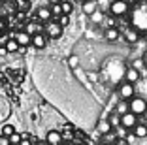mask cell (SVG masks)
<instances>
[{
  "label": "cell",
  "instance_id": "obj_3",
  "mask_svg": "<svg viewBox=\"0 0 147 145\" xmlns=\"http://www.w3.org/2000/svg\"><path fill=\"white\" fill-rule=\"evenodd\" d=\"M130 9V4H126V2H123V0H113L111 4H109V13H111L113 17H123V15H126Z\"/></svg>",
  "mask_w": 147,
  "mask_h": 145
},
{
  "label": "cell",
  "instance_id": "obj_20",
  "mask_svg": "<svg viewBox=\"0 0 147 145\" xmlns=\"http://www.w3.org/2000/svg\"><path fill=\"white\" fill-rule=\"evenodd\" d=\"M109 123H111V126L113 128H117V126H121V117H119V115H117V113H115V111H113V113H111V115H109Z\"/></svg>",
  "mask_w": 147,
  "mask_h": 145
},
{
  "label": "cell",
  "instance_id": "obj_11",
  "mask_svg": "<svg viewBox=\"0 0 147 145\" xmlns=\"http://www.w3.org/2000/svg\"><path fill=\"white\" fill-rule=\"evenodd\" d=\"M45 141L49 145H61L62 143V134L59 130H49L47 136H45Z\"/></svg>",
  "mask_w": 147,
  "mask_h": 145
},
{
  "label": "cell",
  "instance_id": "obj_29",
  "mask_svg": "<svg viewBox=\"0 0 147 145\" xmlns=\"http://www.w3.org/2000/svg\"><path fill=\"white\" fill-rule=\"evenodd\" d=\"M68 62H70V66H72V68H76V66H78V62H79V59H78V57H70Z\"/></svg>",
  "mask_w": 147,
  "mask_h": 145
},
{
  "label": "cell",
  "instance_id": "obj_21",
  "mask_svg": "<svg viewBox=\"0 0 147 145\" xmlns=\"http://www.w3.org/2000/svg\"><path fill=\"white\" fill-rule=\"evenodd\" d=\"M61 8H62V13H64V15H70V13L74 11V6L70 4V2H66V0L61 2Z\"/></svg>",
  "mask_w": 147,
  "mask_h": 145
},
{
  "label": "cell",
  "instance_id": "obj_32",
  "mask_svg": "<svg viewBox=\"0 0 147 145\" xmlns=\"http://www.w3.org/2000/svg\"><path fill=\"white\" fill-rule=\"evenodd\" d=\"M19 145H34V141H32V140H28V138H23Z\"/></svg>",
  "mask_w": 147,
  "mask_h": 145
},
{
  "label": "cell",
  "instance_id": "obj_17",
  "mask_svg": "<svg viewBox=\"0 0 147 145\" xmlns=\"http://www.w3.org/2000/svg\"><path fill=\"white\" fill-rule=\"evenodd\" d=\"M132 132H134L136 138H147V124H136L134 128H132Z\"/></svg>",
  "mask_w": 147,
  "mask_h": 145
},
{
  "label": "cell",
  "instance_id": "obj_6",
  "mask_svg": "<svg viewBox=\"0 0 147 145\" xmlns=\"http://www.w3.org/2000/svg\"><path fill=\"white\" fill-rule=\"evenodd\" d=\"M138 124V115H134V113H126V115L121 117V126L126 128V130H132V128Z\"/></svg>",
  "mask_w": 147,
  "mask_h": 145
},
{
  "label": "cell",
  "instance_id": "obj_1",
  "mask_svg": "<svg viewBox=\"0 0 147 145\" xmlns=\"http://www.w3.org/2000/svg\"><path fill=\"white\" fill-rule=\"evenodd\" d=\"M128 109L130 113H134V115H143L147 111V100L142 98V96H134V98L128 100Z\"/></svg>",
  "mask_w": 147,
  "mask_h": 145
},
{
  "label": "cell",
  "instance_id": "obj_28",
  "mask_svg": "<svg viewBox=\"0 0 147 145\" xmlns=\"http://www.w3.org/2000/svg\"><path fill=\"white\" fill-rule=\"evenodd\" d=\"M126 128H123V126H117V138H123V140H126Z\"/></svg>",
  "mask_w": 147,
  "mask_h": 145
},
{
  "label": "cell",
  "instance_id": "obj_23",
  "mask_svg": "<svg viewBox=\"0 0 147 145\" xmlns=\"http://www.w3.org/2000/svg\"><path fill=\"white\" fill-rule=\"evenodd\" d=\"M57 21H59V25H61L62 28H66V26L70 25V15H64V13H62V15L57 19Z\"/></svg>",
  "mask_w": 147,
  "mask_h": 145
},
{
  "label": "cell",
  "instance_id": "obj_35",
  "mask_svg": "<svg viewBox=\"0 0 147 145\" xmlns=\"http://www.w3.org/2000/svg\"><path fill=\"white\" fill-rule=\"evenodd\" d=\"M4 55H8V49L2 45V47H0V57H4Z\"/></svg>",
  "mask_w": 147,
  "mask_h": 145
},
{
  "label": "cell",
  "instance_id": "obj_15",
  "mask_svg": "<svg viewBox=\"0 0 147 145\" xmlns=\"http://www.w3.org/2000/svg\"><path fill=\"white\" fill-rule=\"evenodd\" d=\"M96 128H98V132H100V134H109V132L113 130L111 123H109L108 119H100L98 124H96Z\"/></svg>",
  "mask_w": 147,
  "mask_h": 145
},
{
  "label": "cell",
  "instance_id": "obj_40",
  "mask_svg": "<svg viewBox=\"0 0 147 145\" xmlns=\"http://www.w3.org/2000/svg\"><path fill=\"white\" fill-rule=\"evenodd\" d=\"M98 145H111V143H108V141H102V143H98Z\"/></svg>",
  "mask_w": 147,
  "mask_h": 145
},
{
  "label": "cell",
  "instance_id": "obj_13",
  "mask_svg": "<svg viewBox=\"0 0 147 145\" xmlns=\"http://www.w3.org/2000/svg\"><path fill=\"white\" fill-rule=\"evenodd\" d=\"M119 36H121V32H119V28L117 26H108L104 32V38L108 40V42H117L119 40Z\"/></svg>",
  "mask_w": 147,
  "mask_h": 145
},
{
  "label": "cell",
  "instance_id": "obj_36",
  "mask_svg": "<svg viewBox=\"0 0 147 145\" xmlns=\"http://www.w3.org/2000/svg\"><path fill=\"white\" fill-rule=\"evenodd\" d=\"M34 145H49V143H47V141H45V140H43V141H36Z\"/></svg>",
  "mask_w": 147,
  "mask_h": 145
},
{
  "label": "cell",
  "instance_id": "obj_16",
  "mask_svg": "<svg viewBox=\"0 0 147 145\" xmlns=\"http://www.w3.org/2000/svg\"><path fill=\"white\" fill-rule=\"evenodd\" d=\"M117 113V115L119 117H123V115H126V113H128V102H126V100H119V102H117V106H115V109H113Z\"/></svg>",
  "mask_w": 147,
  "mask_h": 145
},
{
  "label": "cell",
  "instance_id": "obj_4",
  "mask_svg": "<svg viewBox=\"0 0 147 145\" xmlns=\"http://www.w3.org/2000/svg\"><path fill=\"white\" fill-rule=\"evenodd\" d=\"M117 94H119V100H126V102H128L130 98H134V94H136L134 83L123 81L121 85H119V90H117Z\"/></svg>",
  "mask_w": 147,
  "mask_h": 145
},
{
  "label": "cell",
  "instance_id": "obj_42",
  "mask_svg": "<svg viewBox=\"0 0 147 145\" xmlns=\"http://www.w3.org/2000/svg\"><path fill=\"white\" fill-rule=\"evenodd\" d=\"M78 2H81V4H85V2H87V0H78Z\"/></svg>",
  "mask_w": 147,
  "mask_h": 145
},
{
  "label": "cell",
  "instance_id": "obj_44",
  "mask_svg": "<svg viewBox=\"0 0 147 145\" xmlns=\"http://www.w3.org/2000/svg\"><path fill=\"white\" fill-rule=\"evenodd\" d=\"M9 145H13V143H9Z\"/></svg>",
  "mask_w": 147,
  "mask_h": 145
},
{
  "label": "cell",
  "instance_id": "obj_30",
  "mask_svg": "<svg viewBox=\"0 0 147 145\" xmlns=\"http://www.w3.org/2000/svg\"><path fill=\"white\" fill-rule=\"evenodd\" d=\"M0 145H9V138H8V136H2V134H0Z\"/></svg>",
  "mask_w": 147,
  "mask_h": 145
},
{
  "label": "cell",
  "instance_id": "obj_18",
  "mask_svg": "<svg viewBox=\"0 0 147 145\" xmlns=\"http://www.w3.org/2000/svg\"><path fill=\"white\" fill-rule=\"evenodd\" d=\"M4 47H6V49H8V53L19 51V43H17V40H15V38H9V40H6Z\"/></svg>",
  "mask_w": 147,
  "mask_h": 145
},
{
  "label": "cell",
  "instance_id": "obj_27",
  "mask_svg": "<svg viewBox=\"0 0 147 145\" xmlns=\"http://www.w3.org/2000/svg\"><path fill=\"white\" fill-rule=\"evenodd\" d=\"M143 66H145V62H143V59H136L134 62H132V68H136V70H142Z\"/></svg>",
  "mask_w": 147,
  "mask_h": 145
},
{
  "label": "cell",
  "instance_id": "obj_19",
  "mask_svg": "<svg viewBox=\"0 0 147 145\" xmlns=\"http://www.w3.org/2000/svg\"><path fill=\"white\" fill-rule=\"evenodd\" d=\"M89 17H91V21L94 23V25H100V23H104V21H106V15L100 11V9H96V11L92 13V15H89Z\"/></svg>",
  "mask_w": 147,
  "mask_h": 145
},
{
  "label": "cell",
  "instance_id": "obj_14",
  "mask_svg": "<svg viewBox=\"0 0 147 145\" xmlns=\"http://www.w3.org/2000/svg\"><path fill=\"white\" fill-rule=\"evenodd\" d=\"M81 8H83V13H85V15H92V13L98 9V2H96V0H87L85 4H81Z\"/></svg>",
  "mask_w": 147,
  "mask_h": 145
},
{
  "label": "cell",
  "instance_id": "obj_41",
  "mask_svg": "<svg viewBox=\"0 0 147 145\" xmlns=\"http://www.w3.org/2000/svg\"><path fill=\"white\" fill-rule=\"evenodd\" d=\"M51 4H59V0H51Z\"/></svg>",
  "mask_w": 147,
  "mask_h": 145
},
{
  "label": "cell",
  "instance_id": "obj_33",
  "mask_svg": "<svg viewBox=\"0 0 147 145\" xmlns=\"http://www.w3.org/2000/svg\"><path fill=\"white\" fill-rule=\"evenodd\" d=\"M4 30H6V23H4V19H0V36L4 34Z\"/></svg>",
  "mask_w": 147,
  "mask_h": 145
},
{
  "label": "cell",
  "instance_id": "obj_8",
  "mask_svg": "<svg viewBox=\"0 0 147 145\" xmlns=\"http://www.w3.org/2000/svg\"><path fill=\"white\" fill-rule=\"evenodd\" d=\"M123 38H125L128 43H136L140 40V30L134 28V26H128V28L123 32Z\"/></svg>",
  "mask_w": 147,
  "mask_h": 145
},
{
  "label": "cell",
  "instance_id": "obj_38",
  "mask_svg": "<svg viewBox=\"0 0 147 145\" xmlns=\"http://www.w3.org/2000/svg\"><path fill=\"white\" fill-rule=\"evenodd\" d=\"M123 2H126V4H134L136 0H123Z\"/></svg>",
  "mask_w": 147,
  "mask_h": 145
},
{
  "label": "cell",
  "instance_id": "obj_31",
  "mask_svg": "<svg viewBox=\"0 0 147 145\" xmlns=\"http://www.w3.org/2000/svg\"><path fill=\"white\" fill-rule=\"evenodd\" d=\"M113 145H128V140H123V138H117Z\"/></svg>",
  "mask_w": 147,
  "mask_h": 145
},
{
  "label": "cell",
  "instance_id": "obj_22",
  "mask_svg": "<svg viewBox=\"0 0 147 145\" xmlns=\"http://www.w3.org/2000/svg\"><path fill=\"white\" fill-rule=\"evenodd\" d=\"M15 132V128L11 126V124H2V136H11V134Z\"/></svg>",
  "mask_w": 147,
  "mask_h": 145
},
{
  "label": "cell",
  "instance_id": "obj_2",
  "mask_svg": "<svg viewBox=\"0 0 147 145\" xmlns=\"http://www.w3.org/2000/svg\"><path fill=\"white\" fill-rule=\"evenodd\" d=\"M132 23H134V28H138V30H147V9H145V8L136 9L134 15H132Z\"/></svg>",
  "mask_w": 147,
  "mask_h": 145
},
{
  "label": "cell",
  "instance_id": "obj_25",
  "mask_svg": "<svg viewBox=\"0 0 147 145\" xmlns=\"http://www.w3.org/2000/svg\"><path fill=\"white\" fill-rule=\"evenodd\" d=\"M25 32H28V34L32 36V34H36V32H40V28H38V25H36V23H28Z\"/></svg>",
  "mask_w": 147,
  "mask_h": 145
},
{
  "label": "cell",
  "instance_id": "obj_9",
  "mask_svg": "<svg viewBox=\"0 0 147 145\" xmlns=\"http://www.w3.org/2000/svg\"><path fill=\"white\" fill-rule=\"evenodd\" d=\"M11 38H15V40H17L19 47H26V45H30L32 36L28 34V32H25V30H21V32H15V34H13Z\"/></svg>",
  "mask_w": 147,
  "mask_h": 145
},
{
  "label": "cell",
  "instance_id": "obj_24",
  "mask_svg": "<svg viewBox=\"0 0 147 145\" xmlns=\"http://www.w3.org/2000/svg\"><path fill=\"white\" fill-rule=\"evenodd\" d=\"M51 11H53V17H61V15H62L61 2H59V4H53V6H51Z\"/></svg>",
  "mask_w": 147,
  "mask_h": 145
},
{
  "label": "cell",
  "instance_id": "obj_39",
  "mask_svg": "<svg viewBox=\"0 0 147 145\" xmlns=\"http://www.w3.org/2000/svg\"><path fill=\"white\" fill-rule=\"evenodd\" d=\"M143 40L147 42V30H143Z\"/></svg>",
  "mask_w": 147,
  "mask_h": 145
},
{
  "label": "cell",
  "instance_id": "obj_7",
  "mask_svg": "<svg viewBox=\"0 0 147 145\" xmlns=\"http://www.w3.org/2000/svg\"><path fill=\"white\" fill-rule=\"evenodd\" d=\"M30 45H34L36 49H43V47L47 45V36L42 34V32H36V34H32Z\"/></svg>",
  "mask_w": 147,
  "mask_h": 145
},
{
  "label": "cell",
  "instance_id": "obj_37",
  "mask_svg": "<svg viewBox=\"0 0 147 145\" xmlns=\"http://www.w3.org/2000/svg\"><path fill=\"white\" fill-rule=\"evenodd\" d=\"M142 59H143V62H145V66H147V51L143 53V57H142Z\"/></svg>",
  "mask_w": 147,
  "mask_h": 145
},
{
  "label": "cell",
  "instance_id": "obj_10",
  "mask_svg": "<svg viewBox=\"0 0 147 145\" xmlns=\"http://www.w3.org/2000/svg\"><path fill=\"white\" fill-rule=\"evenodd\" d=\"M36 19H38V21H43V23L51 21V19H53V11H51V8H45V6L38 8V11H36Z\"/></svg>",
  "mask_w": 147,
  "mask_h": 145
},
{
  "label": "cell",
  "instance_id": "obj_26",
  "mask_svg": "<svg viewBox=\"0 0 147 145\" xmlns=\"http://www.w3.org/2000/svg\"><path fill=\"white\" fill-rule=\"evenodd\" d=\"M21 140H23V136H21V134H17V132H13L11 136H9V143H13V145H19V143H21Z\"/></svg>",
  "mask_w": 147,
  "mask_h": 145
},
{
  "label": "cell",
  "instance_id": "obj_12",
  "mask_svg": "<svg viewBox=\"0 0 147 145\" xmlns=\"http://www.w3.org/2000/svg\"><path fill=\"white\" fill-rule=\"evenodd\" d=\"M125 81H128V83H138L140 81V70H136V68H126V72H125Z\"/></svg>",
  "mask_w": 147,
  "mask_h": 145
},
{
  "label": "cell",
  "instance_id": "obj_43",
  "mask_svg": "<svg viewBox=\"0 0 147 145\" xmlns=\"http://www.w3.org/2000/svg\"><path fill=\"white\" fill-rule=\"evenodd\" d=\"M61 145H72V143H64V141H62V143H61Z\"/></svg>",
  "mask_w": 147,
  "mask_h": 145
},
{
  "label": "cell",
  "instance_id": "obj_34",
  "mask_svg": "<svg viewBox=\"0 0 147 145\" xmlns=\"http://www.w3.org/2000/svg\"><path fill=\"white\" fill-rule=\"evenodd\" d=\"M17 4H19V8H28L30 4H26L25 0H17Z\"/></svg>",
  "mask_w": 147,
  "mask_h": 145
},
{
  "label": "cell",
  "instance_id": "obj_5",
  "mask_svg": "<svg viewBox=\"0 0 147 145\" xmlns=\"http://www.w3.org/2000/svg\"><path fill=\"white\" fill-rule=\"evenodd\" d=\"M62 26L59 25V21H47L45 23V36H47V38H53V40H59L62 36Z\"/></svg>",
  "mask_w": 147,
  "mask_h": 145
}]
</instances>
